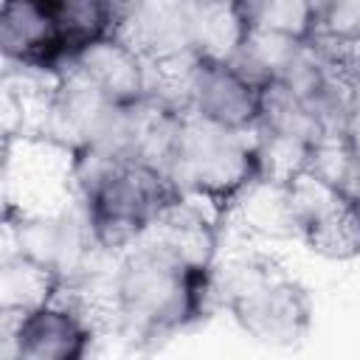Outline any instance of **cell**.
Instances as JSON below:
<instances>
[{"instance_id": "ba28073f", "label": "cell", "mask_w": 360, "mask_h": 360, "mask_svg": "<svg viewBox=\"0 0 360 360\" xmlns=\"http://www.w3.org/2000/svg\"><path fill=\"white\" fill-rule=\"evenodd\" d=\"M3 62L59 70L73 51L56 8L48 0H3L0 11Z\"/></svg>"}, {"instance_id": "5bb4252c", "label": "cell", "mask_w": 360, "mask_h": 360, "mask_svg": "<svg viewBox=\"0 0 360 360\" xmlns=\"http://www.w3.org/2000/svg\"><path fill=\"white\" fill-rule=\"evenodd\" d=\"M248 34V22L231 0H194V51L228 62Z\"/></svg>"}, {"instance_id": "cb8c5ba5", "label": "cell", "mask_w": 360, "mask_h": 360, "mask_svg": "<svg viewBox=\"0 0 360 360\" xmlns=\"http://www.w3.org/2000/svg\"><path fill=\"white\" fill-rule=\"evenodd\" d=\"M352 202H354V208H357V214H360V180H357V186H354V191H352V197H349Z\"/></svg>"}, {"instance_id": "3957f363", "label": "cell", "mask_w": 360, "mask_h": 360, "mask_svg": "<svg viewBox=\"0 0 360 360\" xmlns=\"http://www.w3.org/2000/svg\"><path fill=\"white\" fill-rule=\"evenodd\" d=\"M166 177L180 197L194 200L214 214H228L233 200L259 177L256 127L236 129L197 112L183 115Z\"/></svg>"}, {"instance_id": "2e32d148", "label": "cell", "mask_w": 360, "mask_h": 360, "mask_svg": "<svg viewBox=\"0 0 360 360\" xmlns=\"http://www.w3.org/2000/svg\"><path fill=\"white\" fill-rule=\"evenodd\" d=\"M48 3L56 8L65 25L73 56L93 39L112 34L121 11V0H48Z\"/></svg>"}, {"instance_id": "7c38bea8", "label": "cell", "mask_w": 360, "mask_h": 360, "mask_svg": "<svg viewBox=\"0 0 360 360\" xmlns=\"http://www.w3.org/2000/svg\"><path fill=\"white\" fill-rule=\"evenodd\" d=\"M231 214H236L242 219V225L253 233L273 236V239L295 236V217H292L287 183H273V180L256 177L233 200Z\"/></svg>"}, {"instance_id": "9a60e30c", "label": "cell", "mask_w": 360, "mask_h": 360, "mask_svg": "<svg viewBox=\"0 0 360 360\" xmlns=\"http://www.w3.org/2000/svg\"><path fill=\"white\" fill-rule=\"evenodd\" d=\"M256 127L276 132V135L298 138L309 146H315L326 138V132H323L321 121L312 115V110L281 82H273L262 90V107H259Z\"/></svg>"}, {"instance_id": "52a82bcc", "label": "cell", "mask_w": 360, "mask_h": 360, "mask_svg": "<svg viewBox=\"0 0 360 360\" xmlns=\"http://www.w3.org/2000/svg\"><path fill=\"white\" fill-rule=\"evenodd\" d=\"M287 188L295 217V239L326 259L360 256V214L346 194L309 172L292 177Z\"/></svg>"}, {"instance_id": "4fadbf2b", "label": "cell", "mask_w": 360, "mask_h": 360, "mask_svg": "<svg viewBox=\"0 0 360 360\" xmlns=\"http://www.w3.org/2000/svg\"><path fill=\"white\" fill-rule=\"evenodd\" d=\"M62 278L39 264L37 259L8 250L0 264V309H17V312H31L42 304H51L53 295L59 292Z\"/></svg>"}, {"instance_id": "9c48e42d", "label": "cell", "mask_w": 360, "mask_h": 360, "mask_svg": "<svg viewBox=\"0 0 360 360\" xmlns=\"http://www.w3.org/2000/svg\"><path fill=\"white\" fill-rule=\"evenodd\" d=\"M112 34L146 62L194 51V0H127Z\"/></svg>"}, {"instance_id": "30bf717a", "label": "cell", "mask_w": 360, "mask_h": 360, "mask_svg": "<svg viewBox=\"0 0 360 360\" xmlns=\"http://www.w3.org/2000/svg\"><path fill=\"white\" fill-rule=\"evenodd\" d=\"M70 65L115 104H135L149 93V62L118 34L93 39L70 59Z\"/></svg>"}, {"instance_id": "7402d4cb", "label": "cell", "mask_w": 360, "mask_h": 360, "mask_svg": "<svg viewBox=\"0 0 360 360\" xmlns=\"http://www.w3.org/2000/svg\"><path fill=\"white\" fill-rule=\"evenodd\" d=\"M343 138H346V143L360 155V84L352 87V101H349V115H346Z\"/></svg>"}, {"instance_id": "d6986e66", "label": "cell", "mask_w": 360, "mask_h": 360, "mask_svg": "<svg viewBox=\"0 0 360 360\" xmlns=\"http://www.w3.org/2000/svg\"><path fill=\"white\" fill-rule=\"evenodd\" d=\"M248 28H267L295 39H309L318 28V17L309 0H262L250 14Z\"/></svg>"}, {"instance_id": "8992f818", "label": "cell", "mask_w": 360, "mask_h": 360, "mask_svg": "<svg viewBox=\"0 0 360 360\" xmlns=\"http://www.w3.org/2000/svg\"><path fill=\"white\" fill-rule=\"evenodd\" d=\"M90 321L68 301L53 298L31 312L3 309V354L20 360H82L96 340Z\"/></svg>"}, {"instance_id": "8fae6325", "label": "cell", "mask_w": 360, "mask_h": 360, "mask_svg": "<svg viewBox=\"0 0 360 360\" xmlns=\"http://www.w3.org/2000/svg\"><path fill=\"white\" fill-rule=\"evenodd\" d=\"M259 107H262L259 87L248 84L239 73H233L228 68V62L202 59V65L197 70V82H194L191 112H197L208 121L225 124V127L248 129V127H256Z\"/></svg>"}, {"instance_id": "277c9868", "label": "cell", "mask_w": 360, "mask_h": 360, "mask_svg": "<svg viewBox=\"0 0 360 360\" xmlns=\"http://www.w3.org/2000/svg\"><path fill=\"white\" fill-rule=\"evenodd\" d=\"M177 197V188L163 172L121 160L115 172L84 200V205L90 211L98 245L110 253H124Z\"/></svg>"}, {"instance_id": "ac0fdd59", "label": "cell", "mask_w": 360, "mask_h": 360, "mask_svg": "<svg viewBox=\"0 0 360 360\" xmlns=\"http://www.w3.org/2000/svg\"><path fill=\"white\" fill-rule=\"evenodd\" d=\"M307 172L323 180L326 186L338 188L340 194L352 197L360 180V155L346 143V138H323L312 146Z\"/></svg>"}, {"instance_id": "603a6c76", "label": "cell", "mask_w": 360, "mask_h": 360, "mask_svg": "<svg viewBox=\"0 0 360 360\" xmlns=\"http://www.w3.org/2000/svg\"><path fill=\"white\" fill-rule=\"evenodd\" d=\"M335 0H309V6L315 8V17H318V22H321V17L329 11V6H332Z\"/></svg>"}, {"instance_id": "5b68a950", "label": "cell", "mask_w": 360, "mask_h": 360, "mask_svg": "<svg viewBox=\"0 0 360 360\" xmlns=\"http://www.w3.org/2000/svg\"><path fill=\"white\" fill-rule=\"evenodd\" d=\"M121 107L124 104L110 101L79 68L65 62L59 68V82L37 138H51L73 152L84 146L107 149L115 135Z\"/></svg>"}, {"instance_id": "44dd1931", "label": "cell", "mask_w": 360, "mask_h": 360, "mask_svg": "<svg viewBox=\"0 0 360 360\" xmlns=\"http://www.w3.org/2000/svg\"><path fill=\"white\" fill-rule=\"evenodd\" d=\"M315 31L332 37H360V0H335Z\"/></svg>"}, {"instance_id": "ffe728a7", "label": "cell", "mask_w": 360, "mask_h": 360, "mask_svg": "<svg viewBox=\"0 0 360 360\" xmlns=\"http://www.w3.org/2000/svg\"><path fill=\"white\" fill-rule=\"evenodd\" d=\"M309 42L352 87L360 84V37H332L323 31H312Z\"/></svg>"}, {"instance_id": "7a4b0ae2", "label": "cell", "mask_w": 360, "mask_h": 360, "mask_svg": "<svg viewBox=\"0 0 360 360\" xmlns=\"http://www.w3.org/2000/svg\"><path fill=\"white\" fill-rule=\"evenodd\" d=\"M217 298L231 309L233 321L264 346H295L312 323L309 292L287 276L270 256L239 253L214 264Z\"/></svg>"}, {"instance_id": "6da1fadb", "label": "cell", "mask_w": 360, "mask_h": 360, "mask_svg": "<svg viewBox=\"0 0 360 360\" xmlns=\"http://www.w3.org/2000/svg\"><path fill=\"white\" fill-rule=\"evenodd\" d=\"M214 298V267H197L158 242L138 239L112 270L110 335L138 349H155L200 323Z\"/></svg>"}, {"instance_id": "e0dca14e", "label": "cell", "mask_w": 360, "mask_h": 360, "mask_svg": "<svg viewBox=\"0 0 360 360\" xmlns=\"http://www.w3.org/2000/svg\"><path fill=\"white\" fill-rule=\"evenodd\" d=\"M309 152L312 146L298 138L276 135V132L256 127V172L262 180L290 183L292 177L307 172Z\"/></svg>"}]
</instances>
